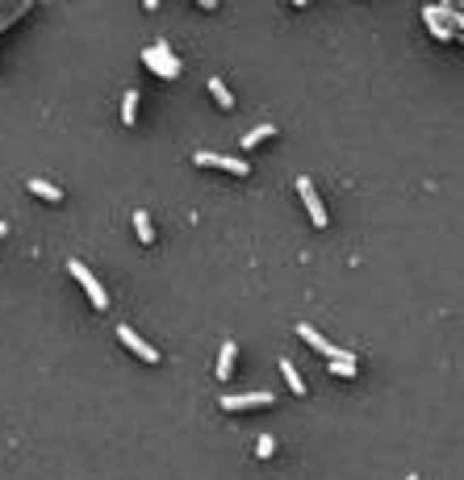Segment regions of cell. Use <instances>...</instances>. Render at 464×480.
Wrapping results in <instances>:
<instances>
[{"instance_id":"6da1fadb","label":"cell","mask_w":464,"mask_h":480,"mask_svg":"<svg viewBox=\"0 0 464 480\" xmlns=\"http://www.w3.org/2000/svg\"><path fill=\"white\" fill-rule=\"evenodd\" d=\"M142 63H146L155 76H163V80H176V76H180V59L172 54V46L168 42L146 46V50H142Z\"/></svg>"},{"instance_id":"7a4b0ae2","label":"cell","mask_w":464,"mask_h":480,"mask_svg":"<svg viewBox=\"0 0 464 480\" xmlns=\"http://www.w3.org/2000/svg\"><path fill=\"white\" fill-rule=\"evenodd\" d=\"M67 271H71V280H76V284H80V288L88 293L93 309H109V293L100 288V280H96V276L88 271V267H84V263H80V259H67Z\"/></svg>"},{"instance_id":"3957f363","label":"cell","mask_w":464,"mask_h":480,"mask_svg":"<svg viewBox=\"0 0 464 480\" xmlns=\"http://www.w3.org/2000/svg\"><path fill=\"white\" fill-rule=\"evenodd\" d=\"M192 163H197V168H222V172H231V175H247V172H251V163H247V159L218 155V151H197V155H192Z\"/></svg>"},{"instance_id":"277c9868","label":"cell","mask_w":464,"mask_h":480,"mask_svg":"<svg viewBox=\"0 0 464 480\" xmlns=\"http://www.w3.org/2000/svg\"><path fill=\"white\" fill-rule=\"evenodd\" d=\"M297 192H301V205H306L310 221L323 230V226H326V209H323V201H318V188H314V180H310V175H297Z\"/></svg>"},{"instance_id":"5b68a950","label":"cell","mask_w":464,"mask_h":480,"mask_svg":"<svg viewBox=\"0 0 464 480\" xmlns=\"http://www.w3.org/2000/svg\"><path fill=\"white\" fill-rule=\"evenodd\" d=\"M272 401H277L272 393H238V397L226 393L218 405H222L226 414H243V409H264V405H272Z\"/></svg>"},{"instance_id":"8992f818","label":"cell","mask_w":464,"mask_h":480,"mask_svg":"<svg viewBox=\"0 0 464 480\" xmlns=\"http://www.w3.org/2000/svg\"><path fill=\"white\" fill-rule=\"evenodd\" d=\"M117 339H122V347H130V351H134L142 363H159V351L151 347L146 339H139V334H134V326H117Z\"/></svg>"},{"instance_id":"52a82bcc","label":"cell","mask_w":464,"mask_h":480,"mask_svg":"<svg viewBox=\"0 0 464 480\" xmlns=\"http://www.w3.org/2000/svg\"><path fill=\"white\" fill-rule=\"evenodd\" d=\"M326 359H330V372H335V376H343V380H352V376H356V355H352V351H339V347H335Z\"/></svg>"},{"instance_id":"ba28073f","label":"cell","mask_w":464,"mask_h":480,"mask_svg":"<svg viewBox=\"0 0 464 480\" xmlns=\"http://www.w3.org/2000/svg\"><path fill=\"white\" fill-rule=\"evenodd\" d=\"M422 21H427V30H431V38H439V42H456V38H460V34H452V30H448V25H443V21L435 17V8H431V4L422 8Z\"/></svg>"},{"instance_id":"9c48e42d","label":"cell","mask_w":464,"mask_h":480,"mask_svg":"<svg viewBox=\"0 0 464 480\" xmlns=\"http://www.w3.org/2000/svg\"><path fill=\"white\" fill-rule=\"evenodd\" d=\"M234 359H238V347H234V339H226V343H222V351H218V380H231Z\"/></svg>"},{"instance_id":"30bf717a","label":"cell","mask_w":464,"mask_h":480,"mask_svg":"<svg viewBox=\"0 0 464 480\" xmlns=\"http://www.w3.org/2000/svg\"><path fill=\"white\" fill-rule=\"evenodd\" d=\"M30 192H34V197H42V201H50V205H59V201H63V188H54L50 180H38V175H30Z\"/></svg>"},{"instance_id":"8fae6325","label":"cell","mask_w":464,"mask_h":480,"mask_svg":"<svg viewBox=\"0 0 464 480\" xmlns=\"http://www.w3.org/2000/svg\"><path fill=\"white\" fill-rule=\"evenodd\" d=\"M134 234H139V242H155V226H151V218H146V209H134Z\"/></svg>"},{"instance_id":"7c38bea8","label":"cell","mask_w":464,"mask_h":480,"mask_svg":"<svg viewBox=\"0 0 464 480\" xmlns=\"http://www.w3.org/2000/svg\"><path fill=\"white\" fill-rule=\"evenodd\" d=\"M297 334H301V339H306V343H310V347H314V351H323V355H330V351H335V347H330V343H326V339H323V334H318L314 326H306V322L297 326Z\"/></svg>"},{"instance_id":"4fadbf2b","label":"cell","mask_w":464,"mask_h":480,"mask_svg":"<svg viewBox=\"0 0 464 480\" xmlns=\"http://www.w3.org/2000/svg\"><path fill=\"white\" fill-rule=\"evenodd\" d=\"M134 113H139V88H130V92H126V100H122V122H126V126H134Z\"/></svg>"},{"instance_id":"5bb4252c","label":"cell","mask_w":464,"mask_h":480,"mask_svg":"<svg viewBox=\"0 0 464 480\" xmlns=\"http://www.w3.org/2000/svg\"><path fill=\"white\" fill-rule=\"evenodd\" d=\"M272 134H277V126H255V130H251V134H247V138H243V151H251V146H260V142H268Z\"/></svg>"},{"instance_id":"9a60e30c","label":"cell","mask_w":464,"mask_h":480,"mask_svg":"<svg viewBox=\"0 0 464 480\" xmlns=\"http://www.w3.org/2000/svg\"><path fill=\"white\" fill-rule=\"evenodd\" d=\"M280 372H284V380H289V389H293V393H297V397L306 393V385H301V376H297V368H293L289 359H280Z\"/></svg>"},{"instance_id":"2e32d148","label":"cell","mask_w":464,"mask_h":480,"mask_svg":"<svg viewBox=\"0 0 464 480\" xmlns=\"http://www.w3.org/2000/svg\"><path fill=\"white\" fill-rule=\"evenodd\" d=\"M209 92H214V100H218V105H222V109H234V96H231V92H226V84H222V80H218V76H214V80H209Z\"/></svg>"},{"instance_id":"e0dca14e","label":"cell","mask_w":464,"mask_h":480,"mask_svg":"<svg viewBox=\"0 0 464 480\" xmlns=\"http://www.w3.org/2000/svg\"><path fill=\"white\" fill-rule=\"evenodd\" d=\"M255 451H260V459H268V455L277 451V438H272V435H264L260 443H255Z\"/></svg>"},{"instance_id":"ac0fdd59","label":"cell","mask_w":464,"mask_h":480,"mask_svg":"<svg viewBox=\"0 0 464 480\" xmlns=\"http://www.w3.org/2000/svg\"><path fill=\"white\" fill-rule=\"evenodd\" d=\"M0 238H4V221H0Z\"/></svg>"}]
</instances>
